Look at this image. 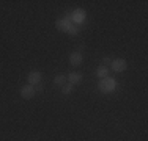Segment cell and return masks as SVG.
I'll return each instance as SVG.
<instances>
[{
	"mask_svg": "<svg viewBox=\"0 0 148 141\" xmlns=\"http://www.w3.org/2000/svg\"><path fill=\"white\" fill-rule=\"evenodd\" d=\"M69 63H71L73 66H79L80 63H82V55H80L79 52H73L71 56H69Z\"/></svg>",
	"mask_w": 148,
	"mask_h": 141,
	"instance_id": "7",
	"label": "cell"
},
{
	"mask_svg": "<svg viewBox=\"0 0 148 141\" xmlns=\"http://www.w3.org/2000/svg\"><path fill=\"white\" fill-rule=\"evenodd\" d=\"M21 96L24 99H32L35 96V88L32 85H27V86H22L21 88Z\"/></svg>",
	"mask_w": 148,
	"mask_h": 141,
	"instance_id": "3",
	"label": "cell"
},
{
	"mask_svg": "<svg viewBox=\"0 0 148 141\" xmlns=\"http://www.w3.org/2000/svg\"><path fill=\"white\" fill-rule=\"evenodd\" d=\"M77 31H79L77 25L74 22H71V24H69V27H68V30H66V33H68V35H77Z\"/></svg>",
	"mask_w": 148,
	"mask_h": 141,
	"instance_id": "11",
	"label": "cell"
},
{
	"mask_svg": "<svg viewBox=\"0 0 148 141\" xmlns=\"http://www.w3.org/2000/svg\"><path fill=\"white\" fill-rule=\"evenodd\" d=\"M66 80H68V79H66L65 75H62V74H58V75L54 79V83L57 85V86H63V85H66Z\"/></svg>",
	"mask_w": 148,
	"mask_h": 141,
	"instance_id": "9",
	"label": "cell"
},
{
	"mask_svg": "<svg viewBox=\"0 0 148 141\" xmlns=\"http://www.w3.org/2000/svg\"><path fill=\"white\" fill-rule=\"evenodd\" d=\"M69 24H71V20L66 19V17H63V19L57 20V28L60 31H66V30H68V27H69Z\"/></svg>",
	"mask_w": 148,
	"mask_h": 141,
	"instance_id": "6",
	"label": "cell"
},
{
	"mask_svg": "<svg viewBox=\"0 0 148 141\" xmlns=\"http://www.w3.org/2000/svg\"><path fill=\"white\" fill-rule=\"evenodd\" d=\"M36 91H38V93H43V85H41V83L36 85V88H35V93H36Z\"/></svg>",
	"mask_w": 148,
	"mask_h": 141,
	"instance_id": "13",
	"label": "cell"
},
{
	"mask_svg": "<svg viewBox=\"0 0 148 141\" xmlns=\"http://www.w3.org/2000/svg\"><path fill=\"white\" fill-rule=\"evenodd\" d=\"M103 63H104L106 66H112V60H110V58H104Z\"/></svg>",
	"mask_w": 148,
	"mask_h": 141,
	"instance_id": "14",
	"label": "cell"
},
{
	"mask_svg": "<svg viewBox=\"0 0 148 141\" xmlns=\"http://www.w3.org/2000/svg\"><path fill=\"white\" fill-rule=\"evenodd\" d=\"M96 74H98V77H107V74H109V70H107V68H104V66H99V68H98V70H96Z\"/></svg>",
	"mask_w": 148,
	"mask_h": 141,
	"instance_id": "10",
	"label": "cell"
},
{
	"mask_svg": "<svg viewBox=\"0 0 148 141\" xmlns=\"http://www.w3.org/2000/svg\"><path fill=\"white\" fill-rule=\"evenodd\" d=\"M27 80H29L30 85H38V83H41V74L38 72V70H35V72H30L29 77H27Z\"/></svg>",
	"mask_w": 148,
	"mask_h": 141,
	"instance_id": "4",
	"label": "cell"
},
{
	"mask_svg": "<svg viewBox=\"0 0 148 141\" xmlns=\"http://www.w3.org/2000/svg\"><path fill=\"white\" fill-rule=\"evenodd\" d=\"M84 19H85V11H84V9H74V11H73L74 24H76V22H82Z\"/></svg>",
	"mask_w": 148,
	"mask_h": 141,
	"instance_id": "5",
	"label": "cell"
},
{
	"mask_svg": "<svg viewBox=\"0 0 148 141\" xmlns=\"http://www.w3.org/2000/svg\"><path fill=\"white\" fill-rule=\"evenodd\" d=\"M115 80L114 79H110V77H104L103 80L99 82V85H98V88H99V91L101 93H112V91L115 89Z\"/></svg>",
	"mask_w": 148,
	"mask_h": 141,
	"instance_id": "1",
	"label": "cell"
},
{
	"mask_svg": "<svg viewBox=\"0 0 148 141\" xmlns=\"http://www.w3.org/2000/svg\"><path fill=\"white\" fill-rule=\"evenodd\" d=\"M126 60H123V58H118V60H114L112 61V66L110 68L115 70V72H123V70L126 69Z\"/></svg>",
	"mask_w": 148,
	"mask_h": 141,
	"instance_id": "2",
	"label": "cell"
},
{
	"mask_svg": "<svg viewBox=\"0 0 148 141\" xmlns=\"http://www.w3.org/2000/svg\"><path fill=\"white\" fill-rule=\"evenodd\" d=\"M71 89H73V85H71V83L63 85V86H62V91H63L65 94H69V93H71Z\"/></svg>",
	"mask_w": 148,
	"mask_h": 141,
	"instance_id": "12",
	"label": "cell"
},
{
	"mask_svg": "<svg viewBox=\"0 0 148 141\" xmlns=\"http://www.w3.org/2000/svg\"><path fill=\"white\" fill-rule=\"evenodd\" d=\"M68 80H69V83H71V85H77V83L82 82V74L71 72V74H69V77H68Z\"/></svg>",
	"mask_w": 148,
	"mask_h": 141,
	"instance_id": "8",
	"label": "cell"
}]
</instances>
